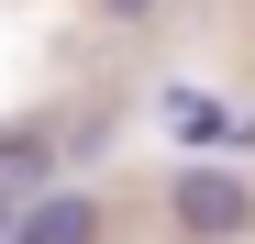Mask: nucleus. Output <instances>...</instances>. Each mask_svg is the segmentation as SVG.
Listing matches in <instances>:
<instances>
[{
  "instance_id": "5",
  "label": "nucleus",
  "mask_w": 255,
  "mask_h": 244,
  "mask_svg": "<svg viewBox=\"0 0 255 244\" xmlns=\"http://www.w3.org/2000/svg\"><path fill=\"white\" fill-rule=\"evenodd\" d=\"M100 11H111V22H155V0H100Z\"/></svg>"
},
{
  "instance_id": "3",
  "label": "nucleus",
  "mask_w": 255,
  "mask_h": 244,
  "mask_svg": "<svg viewBox=\"0 0 255 244\" xmlns=\"http://www.w3.org/2000/svg\"><path fill=\"white\" fill-rule=\"evenodd\" d=\"M155 122H166L189 155H200V144H233V111L211 100V89H166V100H155Z\"/></svg>"
},
{
  "instance_id": "1",
  "label": "nucleus",
  "mask_w": 255,
  "mask_h": 244,
  "mask_svg": "<svg viewBox=\"0 0 255 244\" xmlns=\"http://www.w3.org/2000/svg\"><path fill=\"white\" fill-rule=\"evenodd\" d=\"M166 211H178V233H200V244H233V233L255 222V200H244L233 167H200V155H189V167L166 178Z\"/></svg>"
},
{
  "instance_id": "2",
  "label": "nucleus",
  "mask_w": 255,
  "mask_h": 244,
  "mask_svg": "<svg viewBox=\"0 0 255 244\" xmlns=\"http://www.w3.org/2000/svg\"><path fill=\"white\" fill-rule=\"evenodd\" d=\"M0 244H100V200L89 189H33L11 222H0Z\"/></svg>"
},
{
  "instance_id": "4",
  "label": "nucleus",
  "mask_w": 255,
  "mask_h": 244,
  "mask_svg": "<svg viewBox=\"0 0 255 244\" xmlns=\"http://www.w3.org/2000/svg\"><path fill=\"white\" fill-rule=\"evenodd\" d=\"M45 178H56V144H45V133H0V200H11V211H22Z\"/></svg>"
},
{
  "instance_id": "6",
  "label": "nucleus",
  "mask_w": 255,
  "mask_h": 244,
  "mask_svg": "<svg viewBox=\"0 0 255 244\" xmlns=\"http://www.w3.org/2000/svg\"><path fill=\"white\" fill-rule=\"evenodd\" d=\"M0 222H11V200H0Z\"/></svg>"
}]
</instances>
